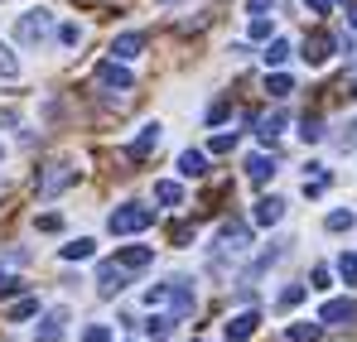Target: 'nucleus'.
<instances>
[{"label": "nucleus", "instance_id": "obj_1", "mask_svg": "<svg viewBox=\"0 0 357 342\" xmlns=\"http://www.w3.org/2000/svg\"><path fill=\"white\" fill-rule=\"evenodd\" d=\"M155 227V208H140V203H121L116 212L107 217V231L112 236H135V231Z\"/></svg>", "mask_w": 357, "mask_h": 342}, {"label": "nucleus", "instance_id": "obj_2", "mask_svg": "<svg viewBox=\"0 0 357 342\" xmlns=\"http://www.w3.org/2000/svg\"><path fill=\"white\" fill-rule=\"evenodd\" d=\"M49 29H54V10H24L20 24H15V39L20 44H39Z\"/></svg>", "mask_w": 357, "mask_h": 342}, {"label": "nucleus", "instance_id": "obj_3", "mask_svg": "<svg viewBox=\"0 0 357 342\" xmlns=\"http://www.w3.org/2000/svg\"><path fill=\"white\" fill-rule=\"evenodd\" d=\"M357 318V299H328L324 309H319V323L324 328H348Z\"/></svg>", "mask_w": 357, "mask_h": 342}, {"label": "nucleus", "instance_id": "obj_4", "mask_svg": "<svg viewBox=\"0 0 357 342\" xmlns=\"http://www.w3.org/2000/svg\"><path fill=\"white\" fill-rule=\"evenodd\" d=\"M126 280H130V270H126L121 261H107V265L97 270V294H102V299H112V294L126 289Z\"/></svg>", "mask_w": 357, "mask_h": 342}, {"label": "nucleus", "instance_id": "obj_5", "mask_svg": "<svg viewBox=\"0 0 357 342\" xmlns=\"http://www.w3.org/2000/svg\"><path fill=\"white\" fill-rule=\"evenodd\" d=\"M63 333H68V309H49L34 323V342H63Z\"/></svg>", "mask_w": 357, "mask_h": 342}, {"label": "nucleus", "instance_id": "obj_6", "mask_svg": "<svg viewBox=\"0 0 357 342\" xmlns=\"http://www.w3.org/2000/svg\"><path fill=\"white\" fill-rule=\"evenodd\" d=\"M97 82H102V87H116V92H130V87H135V77H130V68H126L121 58H107V63L97 68Z\"/></svg>", "mask_w": 357, "mask_h": 342}, {"label": "nucleus", "instance_id": "obj_7", "mask_svg": "<svg viewBox=\"0 0 357 342\" xmlns=\"http://www.w3.org/2000/svg\"><path fill=\"white\" fill-rule=\"evenodd\" d=\"M160 140H165V130H160V121H150V125L126 145V155H130V160H145V155H155V150H160Z\"/></svg>", "mask_w": 357, "mask_h": 342}, {"label": "nucleus", "instance_id": "obj_8", "mask_svg": "<svg viewBox=\"0 0 357 342\" xmlns=\"http://www.w3.org/2000/svg\"><path fill=\"white\" fill-rule=\"evenodd\" d=\"M169 309H174V318H188L198 309V294H193L188 280H169Z\"/></svg>", "mask_w": 357, "mask_h": 342}, {"label": "nucleus", "instance_id": "obj_9", "mask_svg": "<svg viewBox=\"0 0 357 342\" xmlns=\"http://www.w3.org/2000/svg\"><path fill=\"white\" fill-rule=\"evenodd\" d=\"M73 178H77V169H73V164H54V169L39 178V198H54V193H63Z\"/></svg>", "mask_w": 357, "mask_h": 342}, {"label": "nucleus", "instance_id": "obj_10", "mask_svg": "<svg viewBox=\"0 0 357 342\" xmlns=\"http://www.w3.org/2000/svg\"><path fill=\"white\" fill-rule=\"evenodd\" d=\"M218 241H222V251H232V256H241V251L251 246V227H246V222H222V231H218Z\"/></svg>", "mask_w": 357, "mask_h": 342}, {"label": "nucleus", "instance_id": "obj_11", "mask_svg": "<svg viewBox=\"0 0 357 342\" xmlns=\"http://www.w3.org/2000/svg\"><path fill=\"white\" fill-rule=\"evenodd\" d=\"M140 54H145V34H140V29L112 39V58H121V63H130V58H140Z\"/></svg>", "mask_w": 357, "mask_h": 342}, {"label": "nucleus", "instance_id": "obj_12", "mask_svg": "<svg viewBox=\"0 0 357 342\" xmlns=\"http://www.w3.org/2000/svg\"><path fill=\"white\" fill-rule=\"evenodd\" d=\"M116 261L126 270H145V265H155V246H121Z\"/></svg>", "mask_w": 357, "mask_h": 342}, {"label": "nucleus", "instance_id": "obj_13", "mask_svg": "<svg viewBox=\"0 0 357 342\" xmlns=\"http://www.w3.org/2000/svg\"><path fill=\"white\" fill-rule=\"evenodd\" d=\"M256 323H261L256 309H246V313H237V318H227V342H246L251 333H256Z\"/></svg>", "mask_w": 357, "mask_h": 342}, {"label": "nucleus", "instance_id": "obj_14", "mask_svg": "<svg viewBox=\"0 0 357 342\" xmlns=\"http://www.w3.org/2000/svg\"><path fill=\"white\" fill-rule=\"evenodd\" d=\"M333 58V34H309V44H304V63H328Z\"/></svg>", "mask_w": 357, "mask_h": 342}, {"label": "nucleus", "instance_id": "obj_15", "mask_svg": "<svg viewBox=\"0 0 357 342\" xmlns=\"http://www.w3.org/2000/svg\"><path fill=\"white\" fill-rule=\"evenodd\" d=\"M280 217H285V203H280V198H261V203H256V212H251V222H256V227H275Z\"/></svg>", "mask_w": 357, "mask_h": 342}, {"label": "nucleus", "instance_id": "obj_16", "mask_svg": "<svg viewBox=\"0 0 357 342\" xmlns=\"http://www.w3.org/2000/svg\"><path fill=\"white\" fill-rule=\"evenodd\" d=\"M178 173H183V178H203V173H208V155H203V150H183V155H178Z\"/></svg>", "mask_w": 357, "mask_h": 342}, {"label": "nucleus", "instance_id": "obj_17", "mask_svg": "<svg viewBox=\"0 0 357 342\" xmlns=\"http://www.w3.org/2000/svg\"><path fill=\"white\" fill-rule=\"evenodd\" d=\"M246 178H251V183H271V178H275V160H271V155H251V160H246Z\"/></svg>", "mask_w": 357, "mask_h": 342}, {"label": "nucleus", "instance_id": "obj_18", "mask_svg": "<svg viewBox=\"0 0 357 342\" xmlns=\"http://www.w3.org/2000/svg\"><path fill=\"white\" fill-rule=\"evenodd\" d=\"M92 256H97V241L92 236H77V241L63 246V261H92Z\"/></svg>", "mask_w": 357, "mask_h": 342}, {"label": "nucleus", "instance_id": "obj_19", "mask_svg": "<svg viewBox=\"0 0 357 342\" xmlns=\"http://www.w3.org/2000/svg\"><path fill=\"white\" fill-rule=\"evenodd\" d=\"M155 203H165V208H178V203H183V188H178L174 178H160V183H155Z\"/></svg>", "mask_w": 357, "mask_h": 342}, {"label": "nucleus", "instance_id": "obj_20", "mask_svg": "<svg viewBox=\"0 0 357 342\" xmlns=\"http://www.w3.org/2000/svg\"><path fill=\"white\" fill-rule=\"evenodd\" d=\"M174 323H178L174 313H155V318L145 323V333H150V338H155V342H165V338H169V333H174Z\"/></svg>", "mask_w": 357, "mask_h": 342}, {"label": "nucleus", "instance_id": "obj_21", "mask_svg": "<svg viewBox=\"0 0 357 342\" xmlns=\"http://www.w3.org/2000/svg\"><path fill=\"white\" fill-rule=\"evenodd\" d=\"M266 92H271V97H290V92H295V77H290V72H271V77H266Z\"/></svg>", "mask_w": 357, "mask_h": 342}, {"label": "nucleus", "instance_id": "obj_22", "mask_svg": "<svg viewBox=\"0 0 357 342\" xmlns=\"http://www.w3.org/2000/svg\"><path fill=\"white\" fill-rule=\"evenodd\" d=\"M324 227H328V231H353L357 227V212H353V208H338V212H328Z\"/></svg>", "mask_w": 357, "mask_h": 342}, {"label": "nucleus", "instance_id": "obj_23", "mask_svg": "<svg viewBox=\"0 0 357 342\" xmlns=\"http://www.w3.org/2000/svg\"><path fill=\"white\" fill-rule=\"evenodd\" d=\"M280 130H285V111H271L261 125H256V135H261V140H275Z\"/></svg>", "mask_w": 357, "mask_h": 342}, {"label": "nucleus", "instance_id": "obj_24", "mask_svg": "<svg viewBox=\"0 0 357 342\" xmlns=\"http://www.w3.org/2000/svg\"><path fill=\"white\" fill-rule=\"evenodd\" d=\"M299 135H304V145H319V140H324V121H319V116H304V121H299Z\"/></svg>", "mask_w": 357, "mask_h": 342}, {"label": "nucleus", "instance_id": "obj_25", "mask_svg": "<svg viewBox=\"0 0 357 342\" xmlns=\"http://www.w3.org/2000/svg\"><path fill=\"white\" fill-rule=\"evenodd\" d=\"M0 77L10 82V77H20V58L10 54V44H0Z\"/></svg>", "mask_w": 357, "mask_h": 342}, {"label": "nucleus", "instance_id": "obj_26", "mask_svg": "<svg viewBox=\"0 0 357 342\" xmlns=\"http://www.w3.org/2000/svg\"><path fill=\"white\" fill-rule=\"evenodd\" d=\"M285 58H290V39H271V49H266V63H271V68H280Z\"/></svg>", "mask_w": 357, "mask_h": 342}, {"label": "nucleus", "instance_id": "obj_27", "mask_svg": "<svg viewBox=\"0 0 357 342\" xmlns=\"http://www.w3.org/2000/svg\"><path fill=\"white\" fill-rule=\"evenodd\" d=\"M338 275H343V285H357V256H353V251L338 256Z\"/></svg>", "mask_w": 357, "mask_h": 342}, {"label": "nucleus", "instance_id": "obj_28", "mask_svg": "<svg viewBox=\"0 0 357 342\" xmlns=\"http://www.w3.org/2000/svg\"><path fill=\"white\" fill-rule=\"evenodd\" d=\"M314 338H319V323H295L285 333V342H314Z\"/></svg>", "mask_w": 357, "mask_h": 342}, {"label": "nucleus", "instance_id": "obj_29", "mask_svg": "<svg viewBox=\"0 0 357 342\" xmlns=\"http://www.w3.org/2000/svg\"><path fill=\"white\" fill-rule=\"evenodd\" d=\"M275 34V20H266V15H251V39H271Z\"/></svg>", "mask_w": 357, "mask_h": 342}, {"label": "nucleus", "instance_id": "obj_30", "mask_svg": "<svg viewBox=\"0 0 357 342\" xmlns=\"http://www.w3.org/2000/svg\"><path fill=\"white\" fill-rule=\"evenodd\" d=\"M208 150H213V155H232V150H237V130H232V135H227V130H222V135H213V145H208Z\"/></svg>", "mask_w": 357, "mask_h": 342}, {"label": "nucleus", "instance_id": "obj_31", "mask_svg": "<svg viewBox=\"0 0 357 342\" xmlns=\"http://www.w3.org/2000/svg\"><path fill=\"white\" fill-rule=\"evenodd\" d=\"M39 313V299H20V304H10V318L20 323V318H34Z\"/></svg>", "mask_w": 357, "mask_h": 342}, {"label": "nucleus", "instance_id": "obj_32", "mask_svg": "<svg viewBox=\"0 0 357 342\" xmlns=\"http://www.w3.org/2000/svg\"><path fill=\"white\" fill-rule=\"evenodd\" d=\"M304 294H309L304 285H290L285 294H280V309H285V313H290V309H299V304H304Z\"/></svg>", "mask_w": 357, "mask_h": 342}, {"label": "nucleus", "instance_id": "obj_33", "mask_svg": "<svg viewBox=\"0 0 357 342\" xmlns=\"http://www.w3.org/2000/svg\"><path fill=\"white\" fill-rule=\"evenodd\" d=\"M59 44H63V49H77V44H82V24H63Z\"/></svg>", "mask_w": 357, "mask_h": 342}, {"label": "nucleus", "instance_id": "obj_34", "mask_svg": "<svg viewBox=\"0 0 357 342\" xmlns=\"http://www.w3.org/2000/svg\"><path fill=\"white\" fill-rule=\"evenodd\" d=\"M82 342H112V328H107V323H92V328L82 333Z\"/></svg>", "mask_w": 357, "mask_h": 342}, {"label": "nucleus", "instance_id": "obj_35", "mask_svg": "<svg viewBox=\"0 0 357 342\" xmlns=\"http://www.w3.org/2000/svg\"><path fill=\"white\" fill-rule=\"evenodd\" d=\"M34 227L39 231H63V217L59 212H44V217H34Z\"/></svg>", "mask_w": 357, "mask_h": 342}, {"label": "nucleus", "instance_id": "obj_36", "mask_svg": "<svg viewBox=\"0 0 357 342\" xmlns=\"http://www.w3.org/2000/svg\"><path fill=\"white\" fill-rule=\"evenodd\" d=\"M169 241H174V246H188V241H193V231L183 227V222H174V227H169Z\"/></svg>", "mask_w": 357, "mask_h": 342}, {"label": "nucleus", "instance_id": "obj_37", "mask_svg": "<svg viewBox=\"0 0 357 342\" xmlns=\"http://www.w3.org/2000/svg\"><path fill=\"white\" fill-rule=\"evenodd\" d=\"M15 289H20V280H15V275H5V270H0V294H15Z\"/></svg>", "mask_w": 357, "mask_h": 342}, {"label": "nucleus", "instance_id": "obj_38", "mask_svg": "<svg viewBox=\"0 0 357 342\" xmlns=\"http://www.w3.org/2000/svg\"><path fill=\"white\" fill-rule=\"evenodd\" d=\"M271 5H275V0H246V10H251V15H266Z\"/></svg>", "mask_w": 357, "mask_h": 342}, {"label": "nucleus", "instance_id": "obj_39", "mask_svg": "<svg viewBox=\"0 0 357 342\" xmlns=\"http://www.w3.org/2000/svg\"><path fill=\"white\" fill-rule=\"evenodd\" d=\"M304 5H309L314 15H324V10H333V0H304Z\"/></svg>", "mask_w": 357, "mask_h": 342}, {"label": "nucleus", "instance_id": "obj_40", "mask_svg": "<svg viewBox=\"0 0 357 342\" xmlns=\"http://www.w3.org/2000/svg\"><path fill=\"white\" fill-rule=\"evenodd\" d=\"M348 20H353V29H357V5H353V10H348Z\"/></svg>", "mask_w": 357, "mask_h": 342}, {"label": "nucleus", "instance_id": "obj_41", "mask_svg": "<svg viewBox=\"0 0 357 342\" xmlns=\"http://www.w3.org/2000/svg\"><path fill=\"white\" fill-rule=\"evenodd\" d=\"M198 342H203V338H198Z\"/></svg>", "mask_w": 357, "mask_h": 342}]
</instances>
